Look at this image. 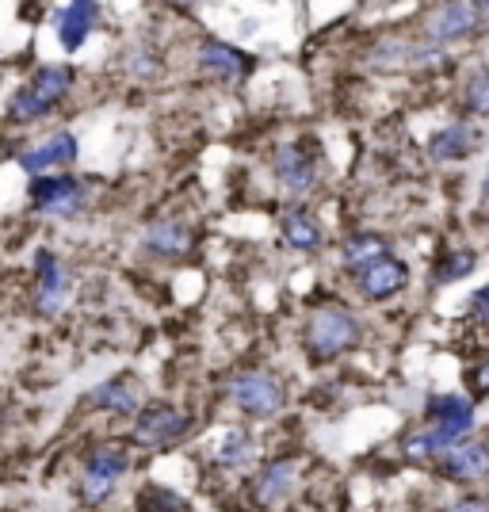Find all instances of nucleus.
<instances>
[{
	"mask_svg": "<svg viewBox=\"0 0 489 512\" xmlns=\"http://www.w3.org/2000/svg\"><path fill=\"white\" fill-rule=\"evenodd\" d=\"M360 318L344 306H321L314 310V318L306 325V352L314 363L337 360L341 352H348L352 344L360 341Z\"/></svg>",
	"mask_w": 489,
	"mask_h": 512,
	"instance_id": "obj_1",
	"label": "nucleus"
},
{
	"mask_svg": "<svg viewBox=\"0 0 489 512\" xmlns=\"http://www.w3.org/2000/svg\"><path fill=\"white\" fill-rule=\"evenodd\" d=\"M69 85H73V69H69V65H39L35 77L12 96L8 115L20 119V123L39 119V115H46L50 107L62 100L65 92H69Z\"/></svg>",
	"mask_w": 489,
	"mask_h": 512,
	"instance_id": "obj_2",
	"label": "nucleus"
},
{
	"mask_svg": "<svg viewBox=\"0 0 489 512\" xmlns=\"http://www.w3.org/2000/svg\"><path fill=\"white\" fill-rule=\"evenodd\" d=\"M230 398L234 406L253 417V421H272L283 409V386L272 371H241L230 379Z\"/></svg>",
	"mask_w": 489,
	"mask_h": 512,
	"instance_id": "obj_3",
	"label": "nucleus"
},
{
	"mask_svg": "<svg viewBox=\"0 0 489 512\" xmlns=\"http://www.w3.org/2000/svg\"><path fill=\"white\" fill-rule=\"evenodd\" d=\"M188 432V413H180L169 402H157V406H142L134 413V444L138 448H169L180 436Z\"/></svg>",
	"mask_w": 489,
	"mask_h": 512,
	"instance_id": "obj_4",
	"label": "nucleus"
},
{
	"mask_svg": "<svg viewBox=\"0 0 489 512\" xmlns=\"http://www.w3.org/2000/svg\"><path fill=\"white\" fill-rule=\"evenodd\" d=\"M127 467V451L119 448H96L92 455H85V463H81V493H85L88 505L111 497V490L119 486V478L127 474Z\"/></svg>",
	"mask_w": 489,
	"mask_h": 512,
	"instance_id": "obj_5",
	"label": "nucleus"
},
{
	"mask_svg": "<svg viewBox=\"0 0 489 512\" xmlns=\"http://www.w3.org/2000/svg\"><path fill=\"white\" fill-rule=\"evenodd\" d=\"M31 203L46 214H73L85 203V184L62 172H39L31 180Z\"/></svg>",
	"mask_w": 489,
	"mask_h": 512,
	"instance_id": "obj_6",
	"label": "nucleus"
},
{
	"mask_svg": "<svg viewBox=\"0 0 489 512\" xmlns=\"http://www.w3.org/2000/svg\"><path fill=\"white\" fill-rule=\"evenodd\" d=\"M436 470L451 482H478L489 474V444L486 440H455L451 448L436 455Z\"/></svg>",
	"mask_w": 489,
	"mask_h": 512,
	"instance_id": "obj_7",
	"label": "nucleus"
},
{
	"mask_svg": "<svg viewBox=\"0 0 489 512\" xmlns=\"http://www.w3.org/2000/svg\"><path fill=\"white\" fill-rule=\"evenodd\" d=\"M428 421H436V436H440V444L451 448L455 440H463L470 428H474V402L463 398V394H436V398H428Z\"/></svg>",
	"mask_w": 489,
	"mask_h": 512,
	"instance_id": "obj_8",
	"label": "nucleus"
},
{
	"mask_svg": "<svg viewBox=\"0 0 489 512\" xmlns=\"http://www.w3.org/2000/svg\"><path fill=\"white\" fill-rule=\"evenodd\" d=\"M54 23H58V43L62 50H81L92 35V27L100 23V0H69L65 8L54 12Z\"/></svg>",
	"mask_w": 489,
	"mask_h": 512,
	"instance_id": "obj_9",
	"label": "nucleus"
},
{
	"mask_svg": "<svg viewBox=\"0 0 489 512\" xmlns=\"http://www.w3.org/2000/svg\"><path fill=\"white\" fill-rule=\"evenodd\" d=\"M478 23H482V8H474L470 0H451V4L432 12V20H428V39H432V43L467 39V35L478 31Z\"/></svg>",
	"mask_w": 489,
	"mask_h": 512,
	"instance_id": "obj_10",
	"label": "nucleus"
},
{
	"mask_svg": "<svg viewBox=\"0 0 489 512\" xmlns=\"http://www.w3.org/2000/svg\"><path fill=\"white\" fill-rule=\"evenodd\" d=\"M405 283H409V268H405L402 260H394L390 253L371 260L367 268H360V291L371 302L394 299L398 291H405Z\"/></svg>",
	"mask_w": 489,
	"mask_h": 512,
	"instance_id": "obj_11",
	"label": "nucleus"
},
{
	"mask_svg": "<svg viewBox=\"0 0 489 512\" xmlns=\"http://www.w3.org/2000/svg\"><path fill=\"white\" fill-rule=\"evenodd\" d=\"M77 157H81V142H77L69 130H58V134H50L46 142L23 150L20 165H23V172L39 176V172H54L58 165H69V161H77Z\"/></svg>",
	"mask_w": 489,
	"mask_h": 512,
	"instance_id": "obj_12",
	"label": "nucleus"
},
{
	"mask_svg": "<svg viewBox=\"0 0 489 512\" xmlns=\"http://www.w3.org/2000/svg\"><path fill=\"white\" fill-rule=\"evenodd\" d=\"M482 142H486L482 127H474V123H451V127L432 134L428 157L440 161V165H447V161H463V157H470Z\"/></svg>",
	"mask_w": 489,
	"mask_h": 512,
	"instance_id": "obj_13",
	"label": "nucleus"
},
{
	"mask_svg": "<svg viewBox=\"0 0 489 512\" xmlns=\"http://www.w3.org/2000/svg\"><path fill=\"white\" fill-rule=\"evenodd\" d=\"M272 172L276 180L287 188L291 195H306L314 184H318V169H314V157L298 150V146H279L276 157H272Z\"/></svg>",
	"mask_w": 489,
	"mask_h": 512,
	"instance_id": "obj_14",
	"label": "nucleus"
},
{
	"mask_svg": "<svg viewBox=\"0 0 489 512\" xmlns=\"http://www.w3.org/2000/svg\"><path fill=\"white\" fill-rule=\"evenodd\" d=\"M88 402L96 409H111L119 417H134L138 409L146 406V394H142V386L134 383L130 375H119V379H107V383L96 386L88 394Z\"/></svg>",
	"mask_w": 489,
	"mask_h": 512,
	"instance_id": "obj_15",
	"label": "nucleus"
},
{
	"mask_svg": "<svg viewBox=\"0 0 489 512\" xmlns=\"http://www.w3.org/2000/svg\"><path fill=\"white\" fill-rule=\"evenodd\" d=\"M199 65L214 77H222V81H241L253 69V58L226 43H203L199 46Z\"/></svg>",
	"mask_w": 489,
	"mask_h": 512,
	"instance_id": "obj_16",
	"label": "nucleus"
},
{
	"mask_svg": "<svg viewBox=\"0 0 489 512\" xmlns=\"http://www.w3.org/2000/svg\"><path fill=\"white\" fill-rule=\"evenodd\" d=\"M35 276H39V310H43V314L58 310L65 299V291H69V279H65L62 260L43 249V253L35 256Z\"/></svg>",
	"mask_w": 489,
	"mask_h": 512,
	"instance_id": "obj_17",
	"label": "nucleus"
},
{
	"mask_svg": "<svg viewBox=\"0 0 489 512\" xmlns=\"http://www.w3.org/2000/svg\"><path fill=\"white\" fill-rule=\"evenodd\" d=\"M279 234L283 241L295 249V253H314L321 245V226L314 214H306L302 207H287V211L279 214Z\"/></svg>",
	"mask_w": 489,
	"mask_h": 512,
	"instance_id": "obj_18",
	"label": "nucleus"
},
{
	"mask_svg": "<svg viewBox=\"0 0 489 512\" xmlns=\"http://www.w3.org/2000/svg\"><path fill=\"white\" fill-rule=\"evenodd\" d=\"M295 478H298L295 459H276V463H268V467L260 470V478H256V501H260V505H279L287 493L295 490Z\"/></svg>",
	"mask_w": 489,
	"mask_h": 512,
	"instance_id": "obj_19",
	"label": "nucleus"
},
{
	"mask_svg": "<svg viewBox=\"0 0 489 512\" xmlns=\"http://www.w3.org/2000/svg\"><path fill=\"white\" fill-rule=\"evenodd\" d=\"M146 249L157 256H184L192 249V234H188V226L184 222H176V218H161V222H153L146 230Z\"/></svg>",
	"mask_w": 489,
	"mask_h": 512,
	"instance_id": "obj_20",
	"label": "nucleus"
},
{
	"mask_svg": "<svg viewBox=\"0 0 489 512\" xmlns=\"http://www.w3.org/2000/svg\"><path fill=\"white\" fill-rule=\"evenodd\" d=\"M253 459H256V440H253V432H245V428H230V432L222 436L218 455H214L218 467H230V470L249 467Z\"/></svg>",
	"mask_w": 489,
	"mask_h": 512,
	"instance_id": "obj_21",
	"label": "nucleus"
},
{
	"mask_svg": "<svg viewBox=\"0 0 489 512\" xmlns=\"http://www.w3.org/2000/svg\"><path fill=\"white\" fill-rule=\"evenodd\" d=\"M390 253V241L386 237H379V234H356V237H348L344 241V249H341V256H344V264L348 268H367L371 260H379V256H386Z\"/></svg>",
	"mask_w": 489,
	"mask_h": 512,
	"instance_id": "obj_22",
	"label": "nucleus"
},
{
	"mask_svg": "<svg viewBox=\"0 0 489 512\" xmlns=\"http://www.w3.org/2000/svg\"><path fill=\"white\" fill-rule=\"evenodd\" d=\"M474 268H478V253H474V249H447L444 260L432 268V283H436V287L459 283V279H467Z\"/></svg>",
	"mask_w": 489,
	"mask_h": 512,
	"instance_id": "obj_23",
	"label": "nucleus"
},
{
	"mask_svg": "<svg viewBox=\"0 0 489 512\" xmlns=\"http://www.w3.org/2000/svg\"><path fill=\"white\" fill-rule=\"evenodd\" d=\"M467 111L478 119H489V69H474L467 81Z\"/></svg>",
	"mask_w": 489,
	"mask_h": 512,
	"instance_id": "obj_24",
	"label": "nucleus"
},
{
	"mask_svg": "<svg viewBox=\"0 0 489 512\" xmlns=\"http://www.w3.org/2000/svg\"><path fill=\"white\" fill-rule=\"evenodd\" d=\"M161 497H149V490H146V497H142V509H176V512H184L188 509V501L184 497H176L172 490H157Z\"/></svg>",
	"mask_w": 489,
	"mask_h": 512,
	"instance_id": "obj_25",
	"label": "nucleus"
},
{
	"mask_svg": "<svg viewBox=\"0 0 489 512\" xmlns=\"http://www.w3.org/2000/svg\"><path fill=\"white\" fill-rule=\"evenodd\" d=\"M470 310H474V318L486 321V325H489V283L474 291V299H470Z\"/></svg>",
	"mask_w": 489,
	"mask_h": 512,
	"instance_id": "obj_26",
	"label": "nucleus"
},
{
	"mask_svg": "<svg viewBox=\"0 0 489 512\" xmlns=\"http://www.w3.org/2000/svg\"><path fill=\"white\" fill-rule=\"evenodd\" d=\"M470 386H474V394H489V363L470 367Z\"/></svg>",
	"mask_w": 489,
	"mask_h": 512,
	"instance_id": "obj_27",
	"label": "nucleus"
},
{
	"mask_svg": "<svg viewBox=\"0 0 489 512\" xmlns=\"http://www.w3.org/2000/svg\"><path fill=\"white\" fill-rule=\"evenodd\" d=\"M455 509H486V501H478V497H474V501H459Z\"/></svg>",
	"mask_w": 489,
	"mask_h": 512,
	"instance_id": "obj_28",
	"label": "nucleus"
},
{
	"mask_svg": "<svg viewBox=\"0 0 489 512\" xmlns=\"http://www.w3.org/2000/svg\"><path fill=\"white\" fill-rule=\"evenodd\" d=\"M470 4H474V8H482V12L489 8V0H470Z\"/></svg>",
	"mask_w": 489,
	"mask_h": 512,
	"instance_id": "obj_29",
	"label": "nucleus"
},
{
	"mask_svg": "<svg viewBox=\"0 0 489 512\" xmlns=\"http://www.w3.org/2000/svg\"><path fill=\"white\" fill-rule=\"evenodd\" d=\"M482 199H489V176L482 180Z\"/></svg>",
	"mask_w": 489,
	"mask_h": 512,
	"instance_id": "obj_30",
	"label": "nucleus"
},
{
	"mask_svg": "<svg viewBox=\"0 0 489 512\" xmlns=\"http://www.w3.org/2000/svg\"><path fill=\"white\" fill-rule=\"evenodd\" d=\"M486 444H489V436H486Z\"/></svg>",
	"mask_w": 489,
	"mask_h": 512,
	"instance_id": "obj_31",
	"label": "nucleus"
}]
</instances>
